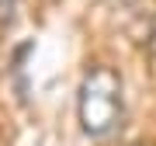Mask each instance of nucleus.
I'll use <instances>...</instances> for the list:
<instances>
[{
    "instance_id": "7ed1b4c3",
    "label": "nucleus",
    "mask_w": 156,
    "mask_h": 146,
    "mask_svg": "<svg viewBox=\"0 0 156 146\" xmlns=\"http://www.w3.org/2000/svg\"><path fill=\"white\" fill-rule=\"evenodd\" d=\"M108 7H115V11H128V7H139L142 0H104Z\"/></svg>"
},
{
    "instance_id": "f03ea898",
    "label": "nucleus",
    "mask_w": 156,
    "mask_h": 146,
    "mask_svg": "<svg viewBox=\"0 0 156 146\" xmlns=\"http://www.w3.org/2000/svg\"><path fill=\"white\" fill-rule=\"evenodd\" d=\"M21 7H24V0H0V31L14 28V21L21 17Z\"/></svg>"
},
{
    "instance_id": "20e7f679",
    "label": "nucleus",
    "mask_w": 156,
    "mask_h": 146,
    "mask_svg": "<svg viewBox=\"0 0 156 146\" xmlns=\"http://www.w3.org/2000/svg\"><path fill=\"white\" fill-rule=\"evenodd\" d=\"M146 45H149V52H153V59H156V17H153V24H149V38H146Z\"/></svg>"
},
{
    "instance_id": "39448f33",
    "label": "nucleus",
    "mask_w": 156,
    "mask_h": 146,
    "mask_svg": "<svg viewBox=\"0 0 156 146\" xmlns=\"http://www.w3.org/2000/svg\"><path fill=\"white\" fill-rule=\"evenodd\" d=\"M132 146H146V143H132Z\"/></svg>"
},
{
    "instance_id": "f257e3e1",
    "label": "nucleus",
    "mask_w": 156,
    "mask_h": 146,
    "mask_svg": "<svg viewBox=\"0 0 156 146\" xmlns=\"http://www.w3.org/2000/svg\"><path fill=\"white\" fill-rule=\"evenodd\" d=\"M76 125L90 143H108L125 125V80L108 63H90L76 84Z\"/></svg>"
}]
</instances>
